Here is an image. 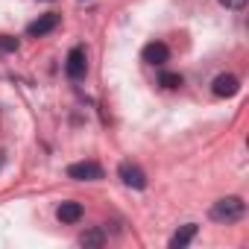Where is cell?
<instances>
[{"mask_svg":"<svg viewBox=\"0 0 249 249\" xmlns=\"http://www.w3.org/2000/svg\"><path fill=\"white\" fill-rule=\"evenodd\" d=\"M246 214V202L240 196H223L211 205V220L217 223H234Z\"/></svg>","mask_w":249,"mask_h":249,"instance_id":"6da1fadb","label":"cell"},{"mask_svg":"<svg viewBox=\"0 0 249 249\" xmlns=\"http://www.w3.org/2000/svg\"><path fill=\"white\" fill-rule=\"evenodd\" d=\"M65 73H68V79H73V82L85 79L88 62H85V50H82V47H73V50L68 53V59H65Z\"/></svg>","mask_w":249,"mask_h":249,"instance_id":"7a4b0ae2","label":"cell"},{"mask_svg":"<svg viewBox=\"0 0 249 249\" xmlns=\"http://www.w3.org/2000/svg\"><path fill=\"white\" fill-rule=\"evenodd\" d=\"M68 179H73V182H97V179H103V167L97 161H76V164L68 167Z\"/></svg>","mask_w":249,"mask_h":249,"instance_id":"3957f363","label":"cell"},{"mask_svg":"<svg viewBox=\"0 0 249 249\" xmlns=\"http://www.w3.org/2000/svg\"><path fill=\"white\" fill-rule=\"evenodd\" d=\"M117 176H120V182L126 185V188H135V191H144V188H147L144 170H141L138 164H132V161H123V164L117 167Z\"/></svg>","mask_w":249,"mask_h":249,"instance_id":"277c9868","label":"cell"},{"mask_svg":"<svg viewBox=\"0 0 249 249\" xmlns=\"http://www.w3.org/2000/svg\"><path fill=\"white\" fill-rule=\"evenodd\" d=\"M56 27H59V15H56V12H47V15L36 18V21L27 27V36H30V38H41V36L53 33Z\"/></svg>","mask_w":249,"mask_h":249,"instance_id":"5b68a950","label":"cell"},{"mask_svg":"<svg viewBox=\"0 0 249 249\" xmlns=\"http://www.w3.org/2000/svg\"><path fill=\"white\" fill-rule=\"evenodd\" d=\"M211 91H214V97H234L240 91V79L234 73H220L211 82Z\"/></svg>","mask_w":249,"mask_h":249,"instance_id":"8992f818","label":"cell"},{"mask_svg":"<svg viewBox=\"0 0 249 249\" xmlns=\"http://www.w3.org/2000/svg\"><path fill=\"white\" fill-rule=\"evenodd\" d=\"M141 56H144V62H147V65L161 68V65L170 59V50H167V44H164V41H150V44L144 47V53H141Z\"/></svg>","mask_w":249,"mask_h":249,"instance_id":"52a82bcc","label":"cell"},{"mask_svg":"<svg viewBox=\"0 0 249 249\" xmlns=\"http://www.w3.org/2000/svg\"><path fill=\"white\" fill-rule=\"evenodd\" d=\"M194 237H196V223H185V226L170 237V249H185Z\"/></svg>","mask_w":249,"mask_h":249,"instance_id":"ba28073f","label":"cell"},{"mask_svg":"<svg viewBox=\"0 0 249 249\" xmlns=\"http://www.w3.org/2000/svg\"><path fill=\"white\" fill-rule=\"evenodd\" d=\"M56 217H59L62 223H76V220L82 217V205H79V202H71V199H68V202H62V205L56 208Z\"/></svg>","mask_w":249,"mask_h":249,"instance_id":"9c48e42d","label":"cell"},{"mask_svg":"<svg viewBox=\"0 0 249 249\" xmlns=\"http://www.w3.org/2000/svg\"><path fill=\"white\" fill-rule=\"evenodd\" d=\"M103 243H106L103 229H88V231L79 234V246H85V249H100Z\"/></svg>","mask_w":249,"mask_h":249,"instance_id":"30bf717a","label":"cell"},{"mask_svg":"<svg viewBox=\"0 0 249 249\" xmlns=\"http://www.w3.org/2000/svg\"><path fill=\"white\" fill-rule=\"evenodd\" d=\"M159 85L173 91V88H179V85H182V73H173V71H161V73H159Z\"/></svg>","mask_w":249,"mask_h":249,"instance_id":"8fae6325","label":"cell"},{"mask_svg":"<svg viewBox=\"0 0 249 249\" xmlns=\"http://www.w3.org/2000/svg\"><path fill=\"white\" fill-rule=\"evenodd\" d=\"M18 50V38L15 36H0V56L3 53H15Z\"/></svg>","mask_w":249,"mask_h":249,"instance_id":"7c38bea8","label":"cell"},{"mask_svg":"<svg viewBox=\"0 0 249 249\" xmlns=\"http://www.w3.org/2000/svg\"><path fill=\"white\" fill-rule=\"evenodd\" d=\"M220 3H223L226 9H243V6H246V0H220Z\"/></svg>","mask_w":249,"mask_h":249,"instance_id":"4fadbf2b","label":"cell"}]
</instances>
